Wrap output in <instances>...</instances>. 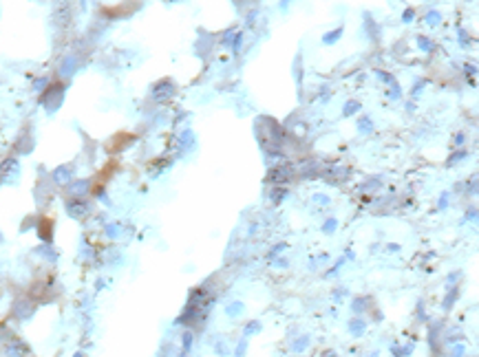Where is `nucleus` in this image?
I'll return each mask as SVG.
<instances>
[{
	"label": "nucleus",
	"mask_w": 479,
	"mask_h": 357,
	"mask_svg": "<svg viewBox=\"0 0 479 357\" xmlns=\"http://www.w3.org/2000/svg\"><path fill=\"white\" fill-rule=\"evenodd\" d=\"M3 353L5 357H27L29 355V346L22 342L20 337H5L3 339Z\"/></svg>",
	"instance_id": "nucleus-1"
},
{
	"label": "nucleus",
	"mask_w": 479,
	"mask_h": 357,
	"mask_svg": "<svg viewBox=\"0 0 479 357\" xmlns=\"http://www.w3.org/2000/svg\"><path fill=\"white\" fill-rule=\"evenodd\" d=\"M36 313V302L29 298H20V300H16L14 302V315L18 317V320H29V317Z\"/></svg>",
	"instance_id": "nucleus-2"
},
{
	"label": "nucleus",
	"mask_w": 479,
	"mask_h": 357,
	"mask_svg": "<svg viewBox=\"0 0 479 357\" xmlns=\"http://www.w3.org/2000/svg\"><path fill=\"white\" fill-rule=\"evenodd\" d=\"M66 212H69V216H73V219H84L88 212H91V208H88L86 199H66Z\"/></svg>",
	"instance_id": "nucleus-3"
},
{
	"label": "nucleus",
	"mask_w": 479,
	"mask_h": 357,
	"mask_svg": "<svg viewBox=\"0 0 479 357\" xmlns=\"http://www.w3.org/2000/svg\"><path fill=\"white\" fill-rule=\"evenodd\" d=\"M18 161L16 159H7L3 165H0V181H14L16 176H18Z\"/></svg>",
	"instance_id": "nucleus-4"
},
{
	"label": "nucleus",
	"mask_w": 479,
	"mask_h": 357,
	"mask_svg": "<svg viewBox=\"0 0 479 357\" xmlns=\"http://www.w3.org/2000/svg\"><path fill=\"white\" fill-rule=\"evenodd\" d=\"M347 328L351 331V335H353V337H362V333H365L367 324H365V320H362V317H353V320H349Z\"/></svg>",
	"instance_id": "nucleus-5"
},
{
	"label": "nucleus",
	"mask_w": 479,
	"mask_h": 357,
	"mask_svg": "<svg viewBox=\"0 0 479 357\" xmlns=\"http://www.w3.org/2000/svg\"><path fill=\"white\" fill-rule=\"evenodd\" d=\"M73 176H71V168L64 165V168H58L53 172V183H71Z\"/></svg>",
	"instance_id": "nucleus-6"
},
{
	"label": "nucleus",
	"mask_w": 479,
	"mask_h": 357,
	"mask_svg": "<svg viewBox=\"0 0 479 357\" xmlns=\"http://www.w3.org/2000/svg\"><path fill=\"white\" fill-rule=\"evenodd\" d=\"M369 306H371V298H355L351 304V311L355 315H360V313H365Z\"/></svg>",
	"instance_id": "nucleus-7"
},
{
	"label": "nucleus",
	"mask_w": 479,
	"mask_h": 357,
	"mask_svg": "<svg viewBox=\"0 0 479 357\" xmlns=\"http://www.w3.org/2000/svg\"><path fill=\"white\" fill-rule=\"evenodd\" d=\"M38 234H40V238L42 241H47V243H51V223L49 221H40L38 223Z\"/></svg>",
	"instance_id": "nucleus-8"
},
{
	"label": "nucleus",
	"mask_w": 479,
	"mask_h": 357,
	"mask_svg": "<svg viewBox=\"0 0 479 357\" xmlns=\"http://www.w3.org/2000/svg\"><path fill=\"white\" fill-rule=\"evenodd\" d=\"M309 344H311L309 335H300V337L296 339V342H292V350H294V353H303V350L307 348Z\"/></svg>",
	"instance_id": "nucleus-9"
},
{
	"label": "nucleus",
	"mask_w": 479,
	"mask_h": 357,
	"mask_svg": "<svg viewBox=\"0 0 479 357\" xmlns=\"http://www.w3.org/2000/svg\"><path fill=\"white\" fill-rule=\"evenodd\" d=\"M261 328H263V324H261L259 320H250L248 324H245V328H243V337H250V335H254V333H259Z\"/></svg>",
	"instance_id": "nucleus-10"
},
{
	"label": "nucleus",
	"mask_w": 479,
	"mask_h": 357,
	"mask_svg": "<svg viewBox=\"0 0 479 357\" xmlns=\"http://www.w3.org/2000/svg\"><path fill=\"white\" fill-rule=\"evenodd\" d=\"M245 311V306H243V302H232L230 306L225 309V313L230 315V317H236V315H241Z\"/></svg>",
	"instance_id": "nucleus-11"
},
{
	"label": "nucleus",
	"mask_w": 479,
	"mask_h": 357,
	"mask_svg": "<svg viewBox=\"0 0 479 357\" xmlns=\"http://www.w3.org/2000/svg\"><path fill=\"white\" fill-rule=\"evenodd\" d=\"M192 331H188V333H183V337H181V346H183V353H190V348H192Z\"/></svg>",
	"instance_id": "nucleus-12"
},
{
	"label": "nucleus",
	"mask_w": 479,
	"mask_h": 357,
	"mask_svg": "<svg viewBox=\"0 0 479 357\" xmlns=\"http://www.w3.org/2000/svg\"><path fill=\"white\" fill-rule=\"evenodd\" d=\"M336 227H338V221L329 219V221H325V225H322V232H325V234H333V232H336Z\"/></svg>",
	"instance_id": "nucleus-13"
},
{
	"label": "nucleus",
	"mask_w": 479,
	"mask_h": 357,
	"mask_svg": "<svg viewBox=\"0 0 479 357\" xmlns=\"http://www.w3.org/2000/svg\"><path fill=\"white\" fill-rule=\"evenodd\" d=\"M455 298H457V289H453V293L446 295V300H444V311H448L450 306L455 304Z\"/></svg>",
	"instance_id": "nucleus-14"
},
{
	"label": "nucleus",
	"mask_w": 479,
	"mask_h": 357,
	"mask_svg": "<svg viewBox=\"0 0 479 357\" xmlns=\"http://www.w3.org/2000/svg\"><path fill=\"white\" fill-rule=\"evenodd\" d=\"M285 249H287V245H285V243L274 245V247H272V252H270V258H276V256L281 254V252H285Z\"/></svg>",
	"instance_id": "nucleus-15"
},
{
	"label": "nucleus",
	"mask_w": 479,
	"mask_h": 357,
	"mask_svg": "<svg viewBox=\"0 0 479 357\" xmlns=\"http://www.w3.org/2000/svg\"><path fill=\"white\" fill-rule=\"evenodd\" d=\"M245 350H248V337H243L241 344L236 346V357H245Z\"/></svg>",
	"instance_id": "nucleus-16"
},
{
	"label": "nucleus",
	"mask_w": 479,
	"mask_h": 357,
	"mask_svg": "<svg viewBox=\"0 0 479 357\" xmlns=\"http://www.w3.org/2000/svg\"><path fill=\"white\" fill-rule=\"evenodd\" d=\"M450 355H453V357H464L466 355V346H464V344H457V346L450 350Z\"/></svg>",
	"instance_id": "nucleus-17"
},
{
	"label": "nucleus",
	"mask_w": 479,
	"mask_h": 357,
	"mask_svg": "<svg viewBox=\"0 0 479 357\" xmlns=\"http://www.w3.org/2000/svg\"><path fill=\"white\" fill-rule=\"evenodd\" d=\"M214 353L219 355V357H225V355H227V346H225L223 342H219V344L214 346Z\"/></svg>",
	"instance_id": "nucleus-18"
},
{
	"label": "nucleus",
	"mask_w": 479,
	"mask_h": 357,
	"mask_svg": "<svg viewBox=\"0 0 479 357\" xmlns=\"http://www.w3.org/2000/svg\"><path fill=\"white\" fill-rule=\"evenodd\" d=\"M342 265H344V258H340V260H338V263H336V265H333V267H331V269H329V271H327V276H333V273H338V269H340V267H342Z\"/></svg>",
	"instance_id": "nucleus-19"
},
{
	"label": "nucleus",
	"mask_w": 479,
	"mask_h": 357,
	"mask_svg": "<svg viewBox=\"0 0 479 357\" xmlns=\"http://www.w3.org/2000/svg\"><path fill=\"white\" fill-rule=\"evenodd\" d=\"M274 265L278 267V269H285V267H287V260H285V258H278V260H274Z\"/></svg>",
	"instance_id": "nucleus-20"
},
{
	"label": "nucleus",
	"mask_w": 479,
	"mask_h": 357,
	"mask_svg": "<svg viewBox=\"0 0 479 357\" xmlns=\"http://www.w3.org/2000/svg\"><path fill=\"white\" fill-rule=\"evenodd\" d=\"M322 357H338V355L333 353V350H327V353H322Z\"/></svg>",
	"instance_id": "nucleus-21"
},
{
	"label": "nucleus",
	"mask_w": 479,
	"mask_h": 357,
	"mask_svg": "<svg viewBox=\"0 0 479 357\" xmlns=\"http://www.w3.org/2000/svg\"><path fill=\"white\" fill-rule=\"evenodd\" d=\"M3 339H5V337H3V328H0V346H3Z\"/></svg>",
	"instance_id": "nucleus-22"
},
{
	"label": "nucleus",
	"mask_w": 479,
	"mask_h": 357,
	"mask_svg": "<svg viewBox=\"0 0 479 357\" xmlns=\"http://www.w3.org/2000/svg\"><path fill=\"white\" fill-rule=\"evenodd\" d=\"M0 243H3V234H0Z\"/></svg>",
	"instance_id": "nucleus-23"
}]
</instances>
